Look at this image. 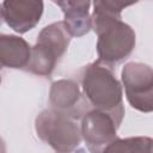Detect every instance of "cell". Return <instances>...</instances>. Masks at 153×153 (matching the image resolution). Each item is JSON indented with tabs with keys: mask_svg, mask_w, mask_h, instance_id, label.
Wrapping results in <instances>:
<instances>
[{
	"mask_svg": "<svg viewBox=\"0 0 153 153\" xmlns=\"http://www.w3.org/2000/svg\"><path fill=\"white\" fill-rule=\"evenodd\" d=\"M69 153H86V151L84 148H78V149H74V151H72Z\"/></svg>",
	"mask_w": 153,
	"mask_h": 153,
	"instance_id": "cell-14",
	"label": "cell"
},
{
	"mask_svg": "<svg viewBox=\"0 0 153 153\" xmlns=\"http://www.w3.org/2000/svg\"><path fill=\"white\" fill-rule=\"evenodd\" d=\"M35 129L37 136L56 153H69L82 140L78 123L53 109H45L37 115Z\"/></svg>",
	"mask_w": 153,
	"mask_h": 153,
	"instance_id": "cell-4",
	"label": "cell"
},
{
	"mask_svg": "<svg viewBox=\"0 0 153 153\" xmlns=\"http://www.w3.org/2000/svg\"><path fill=\"white\" fill-rule=\"evenodd\" d=\"M0 84H1V76H0Z\"/></svg>",
	"mask_w": 153,
	"mask_h": 153,
	"instance_id": "cell-15",
	"label": "cell"
},
{
	"mask_svg": "<svg viewBox=\"0 0 153 153\" xmlns=\"http://www.w3.org/2000/svg\"><path fill=\"white\" fill-rule=\"evenodd\" d=\"M55 4L63 12L65 19L62 22L68 33L72 37H81L91 30L90 6L92 4L90 1L67 0V1H55Z\"/></svg>",
	"mask_w": 153,
	"mask_h": 153,
	"instance_id": "cell-9",
	"label": "cell"
},
{
	"mask_svg": "<svg viewBox=\"0 0 153 153\" xmlns=\"http://www.w3.org/2000/svg\"><path fill=\"white\" fill-rule=\"evenodd\" d=\"M153 140L149 136H131L126 139H115L102 153H153Z\"/></svg>",
	"mask_w": 153,
	"mask_h": 153,
	"instance_id": "cell-11",
	"label": "cell"
},
{
	"mask_svg": "<svg viewBox=\"0 0 153 153\" xmlns=\"http://www.w3.org/2000/svg\"><path fill=\"white\" fill-rule=\"evenodd\" d=\"M2 14L6 24L18 33L32 30L43 14V1L6 0L2 4Z\"/></svg>",
	"mask_w": 153,
	"mask_h": 153,
	"instance_id": "cell-8",
	"label": "cell"
},
{
	"mask_svg": "<svg viewBox=\"0 0 153 153\" xmlns=\"http://www.w3.org/2000/svg\"><path fill=\"white\" fill-rule=\"evenodd\" d=\"M80 80L91 109L108 114L120 127L124 117L123 92L112 68L97 60L82 68Z\"/></svg>",
	"mask_w": 153,
	"mask_h": 153,
	"instance_id": "cell-2",
	"label": "cell"
},
{
	"mask_svg": "<svg viewBox=\"0 0 153 153\" xmlns=\"http://www.w3.org/2000/svg\"><path fill=\"white\" fill-rule=\"evenodd\" d=\"M31 55L30 44L17 35L0 33V69L25 68Z\"/></svg>",
	"mask_w": 153,
	"mask_h": 153,
	"instance_id": "cell-10",
	"label": "cell"
},
{
	"mask_svg": "<svg viewBox=\"0 0 153 153\" xmlns=\"http://www.w3.org/2000/svg\"><path fill=\"white\" fill-rule=\"evenodd\" d=\"M0 153H6V143L1 136H0Z\"/></svg>",
	"mask_w": 153,
	"mask_h": 153,
	"instance_id": "cell-12",
	"label": "cell"
},
{
	"mask_svg": "<svg viewBox=\"0 0 153 153\" xmlns=\"http://www.w3.org/2000/svg\"><path fill=\"white\" fill-rule=\"evenodd\" d=\"M2 22H4V14H2V5L0 4V26L2 25Z\"/></svg>",
	"mask_w": 153,
	"mask_h": 153,
	"instance_id": "cell-13",
	"label": "cell"
},
{
	"mask_svg": "<svg viewBox=\"0 0 153 153\" xmlns=\"http://www.w3.org/2000/svg\"><path fill=\"white\" fill-rule=\"evenodd\" d=\"M120 127L108 114L91 109L81 118V137L90 153H102V151L117 139Z\"/></svg>",
	"mask_w": 153,
	"mask_h": 153,
	"instance_id": "cell-6",
	"label": "cell"
},
{
	"mask_svg": "<svg viewBox=\"0 0 153 153\" xmlns=\"http://www.w3.org/2000/svg\"><path fill=\"white\" fill-rule=\"evenodd\" d=\"M91 16V29L97 33L98 61L112 68L124 61L135 48L134 29L122 22L121 12L133 5L117 0H96Z\"/></svg>",
	"mask_w": 153,
	"mask_h": 153,
	"instance_id": "cell-1",
	"label": "cell"
},
{
	"mask_svg": "<svg viewBox=\"0 0 153 153\" xmlns=\"http://www.w3.org/2000/svg\"><path fill=\"white\" fill-rule=\"evenodd\" d=\"M49 102L53 110L72 120L82 118V116L91 110L79 85L72 79L54 81L49 91Z\"/></svg>",
	"mask_w": 153,
	"mask_h": 153,
	"instance_id": "cell-7",
	"label": "cell"
},
{
	"mask_svg": "<svg viewBox=\"0 0 153 153\" xmlns=\"http://www.w3.org/2000/svg\"><path fill=\"white\" fill-rule=\"evenodd\" d=\"M71 38L63 22L44 26L37 36L36 44L31 47L30 60L24 69L35 75L50 76L56 63L66 53Z\"/></svg>",
	"mask_w": 153,
	"mask_h": 153,
	"instance_id": "cell-3",
	"label": "cell"
},
{
	"mask_svg": "<svg viewBox=\"0 0 153 153\" xmlns=\"http://www.w3.org/2000/svg\"><path fill=\"white\" fill-rule=\"evenodd\" d=\"M126 97L131 108L149 114L153 110V71L142 62H128L121 72Z\"/></svg>",
	"mask_w": 153,
	"mask_h": 153,
	"instance_id": "cell-5",
	"label": "cell"
}]
</instances>
